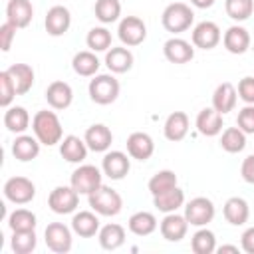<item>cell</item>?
Here are the masks:
<instances>
[{
	"label": "cell",
	"mask_w": 254,
	"mask_h": 254,
	"mask_svg": "<svg viewBox=\"0 0 254 254\" xmlns=\"http://www.w3.org/2000/svg\"><path fill=\"white\" fill-rule=\"evenodd\" d=\"M222 214H224V218H226L228 224H232V226H242V224H246L248 218H250V206H248V202H246L242 196H230V198L224 202Z\"/></svg>",
	"instance_id": "26"
},
{
	"label": "cell",
	"mask_w": 254,
	"mask_h": 254,
	"mask_svg": "<svg viewBox=\"0 0 254 254\" xmlns=\"http://www.w3.org/2000/svg\"><path fill=\"white\" fill-rule=\"evenodd\" d=\"M36 224H38V218L28 208H16L8 216V226H10L12 232H16V230H36Z\"/></svg>",
	"instance_id": "40"
},
{
	"label": "cell",
	"mask_w": 254,
	"mask_h": 254,
	"mask_svg": "<svg viewBox=\"0 0 254 254\" xmlns=\"http://www.w3.org/2000/svg\"><path fill=\"white\" fill-rule=\"evenodd\" d=\"M240 177L244 179V183L254 185V153L248 155V157L242 161V165H240Z\"/></svg>",
	"instance_id": "47"
},
{
	"label": "cell",
	"mask_w": 254,
	"mask_h": 254,
	"mask_svg": "<svg viewBox=\"0 0 254 254\" xmlns=\"http://www.w3.org/2000/svg\"><path fill=\"white\" fill-rule=\"evenodd\" d=\"M97 240H99V246L103 250H117L125 244V228L117 222H109V224L99 228Z\"/></svg>",
	"instance_id": "29"
},
{
	"label": "cell",
	"mask_w": 254,
	"mask_h": 254,
	"mask_svg": "<svg viewBox=\"0 0 254 254\" xmlns=\"http://www.w3.org/2000/svg\"><path fill=\"white\" fill-rule=\"evenodd\" d=\"M153 204H155L157 210H161L165 214L167 212H177L185 204V190L175 187V189H169V190H165L161 194H155L153 196Z\"/></svg>",
	"instance_id": "33"
},
{
	"label": "cell",
	"mask_w": 254,
	"mask_h": 254,
	"mask_svg": "<svg viewBox=\"0 0 254 254\" xmlns=\"http://www.w3.org/2000/svg\"><path fill=\"white\" fill-rule=\"evenodd\" d=\"M85 44L91 52H107L111 48V32L105 26H95L87 32Z\"/></svg>",
	"instance_id": "41"
},
{
	"label": "cell",
	"mask_w": 254,
	"mask_h": 254,
	"mask_svg": "<svg viewBox=\"0 0 254 254\" xmlns=\"http://www.w3.org/2000/svg\"><path fill=\"white\" fill-rule=\"evenodd\" d=\"M103 171H99L95 165H79L71 177H69V185L79 192V194H91L93 190H97L103 185Z\"/></svg>",
	"instance_id": "5"
},
{
	"label": "cell",
	"mask_w": 254,
	"mask_h": 254,
	"mask_svg": "<svg viewBox=\"0 0 254 254\" xmlns=\"http://www.w3.org/2000/svg\"><path fill=\"white\" fill-rule=\"evenodd\" d=\"M163 54L171 64H189L194 58V48L183 38H169L163 44Z\"/></svg>",
	"instance_id": "18"
},
{
	"label": "cell",
	"mask_w": 254,
	"mask_h": 254,
	"mask_svg": "<svg viewBox=\"0 0 254 254\" xmlns=\"http://www.w3.org/2000/svg\"><path fill=\"white\" fill-rule=\"evenodd\" d=\"M117 36H119L123 46L135 48V46H141L147 40V26L139 16H125V18L119 20Z\"/></svg>",
	"instance_id": "6"
},
{
	"label": "cell",
	"mask_w": 254,
	"mask_h": 254,
	"mask_svg": "<svg viewBox=\"0 0 254 254\" xmlns=\"http://www.w3.org/2000/svg\"><path fill=\"white\" fill-rule=\"evenodd\" d=\"M32 131L38 137V141L46 147L58 145L64 139V127L60 117L48 109H42L32 117Z\"/></svg>",
	"instance_id": "1"
},
{
	"label": "cell",
	"mask_w": 254,
	"mask_h": 254,
	"mask_svg": "<svg viewBox=\"0 0 254 254\" xmlns=\"http://www.w3.org/2000/svg\"><path fill=\"white\" fill-rule=\"evenodd\" d=\"M214 2H216V0H190V4H192L194 8H200V10H206V8H210Z\"/></svg>",
	"instance_id": "49"
},
{
	"label": "cell",
	"mask_w": 254,
	"mask_h": 254,
	"mask_svg": "<svg viewBox=\"0 0 254 254\" xmlns=\"http://www.w3.org/2000/svg\"><path fill=\"white\" fill-rule=\"evenodd\" d=\"M87 200H89L91 210H95L99 216H117L123 208L121 194L115 189L105 187V185H101L97 190L87 194Z\"/></svg>",
	"instance_id": "4"
},
{
	"label": "cell",
	"mask_w": 254,
	"mask_h": 254,
	"mask_svg": "<svg viewBox=\"0 0 254 254\" xmlns=\"http://www.w3.org/2000/svg\"><path fill=\"white\" fill-rule=\"evenodd\" d=\"M240 248L246 254H254V226H248L240 236Z\"/></svg>",
	"instance_id": "48"
},
{
	"label": "cell",
	"mask_w": 254,
	"mask_h": 254,
	"mask_svg": "<svg viewBox=\"0 0 254 254\" xmlns=\"http://www.w3.org/2000/svg\"><path fill=\"white\" fill-rule=\"evenodd\" d=\"M224 10L234 22H244L254 12V0H224Z\"/></svg>",
	"instance_id": "42"
},
{
	"label": "cell",
	"mask_w": 254,
	"mask_h": 254,
	"mask_svg": "<svg viewBox=\"0 0 254 254\" xmlns=\"http://www.w3.org/2000/svg\"><path fill=\"white\" fill-rule=\"evenodd\" d=\"M34 20V6L30 0H8L6 4V22L12 26L26 28Z\"/></svg>",
	"instance_id": "17"
},
{
	"label": "cell",
	"mask_w": 254,
	"mask_h": 254,
	"mask_svg": "<svg viewBox=\"0 0 254 254\" xmlns=\"http://www.w3.org/2000/svg\"><path fill=\"white\" fill-rule=\"evenodd\" d=\"M16 26H12L10 22H4L2 26H0V50L2 52H8L10 48H12V42H14V38H16Z\"/></svg>",
	"instance_id": "46"
},
{
	"label": "cell",
	"mask_w": 254,
	"mask_h": 254,
	"mask_svg": "<svg viewBox=\"0 0 254 254\" xmlns=\"http://www.w3.org/2000/svg\"><path fill=\"white\" fill-rule=\"evenodd\" d=\"M4 196L14 204H28L36 196V185L28 177H10L4 183Z\"/></svg>",
	"instance_id": "9"
},
{
	"label": "cell",
	"mask_w": 254,
	"mask_h": 254,
	"mask_svg": "<svg viewBox=\"0 0 254 254\" xmlns=\"http://www.w3.org/2000/svg\"><path fill=\"white\" fill-rule=\"evenodd\" d=\"M44 26H46V32L50 36H54V38L64 36L69 30V26H71V12L65 6L56 4V6H52L48 10L46 20H44Z\"/></svg>",
	"instance_id": "14"
},
{
	"label": "cell",
	"mask_w": 254,
	"mask_h": 254,
	"mask_svg": "<svg viewBox=\"0 0 254 254\" xmlns=\"http://www.w3.org/2000/svg\"><path fill=\"white\" fill-rule=\"evenodd\" d=\"M40 141H38V137L34 135H24V133H20L16 139H14V143H12V155H14V159H18V161H22V163H28V161H34L38 155H40Z\"/></svg>",
	"instance_id": "25"
},
{
	"label": "cell",
	"mask_w": 254,
	"mask_h": 254,
	"mask_svg": "<svg viewBox=\"0 0 254 254\" xmlns=\"http://www.w3.org/2000/svg\"><path fill=\"white\" fill-rule=\"evenodd\" d=\"M71 228L65 226L64 222H50L44 230V240H46V246L56 252V254H65L71 250Z\"/></svg>",
	"instance_id": "10"
},
{
	"label": "cell",
	"mask_w": 254,
	"mask_h": 254,
	"mask_svg": "<svg viewBox=\"0 0 254 254\" xmlns=\"http://www.w3.org/2000/svg\"><path fill=\"white\" fill-rule=\"evenodd\" d=\"M46 101H48V105L52 109H58V111L67 109L71 105V101H73V89H71V85L67 81H62V79L52 81L48 85V89H46Z\"/></svg>",
	"instance_id": "16"
},
{
	"label": "cell",
	"mask_w": 254,
	"mask_h": 254,
	"mask_svg": "<svg viewBox=\"0 0 254 254\" xmlns=\"http://www.w3.org/2000/svg\"><path fill=\"white\" fill-rule=\"evenodd\" d=\"M236 125H238L246 135H254V105H244V107L238 111Z\"/></svg>",
	"instance_id": "44"
},
{
	"label": "cell",
	"mask_w": 254,
	"mask_h": 254,
	"mask_svg": "<svg viewBox=\"0 0 254 254\" xmlns=\"http://www.w3.org/2000/svg\"><path fill=\"white\" fill-rule=\"evenodd\" d=\"M192 20H194V12L189 4L185 2H173L169 4L163 14H161V24L167 32L171 34H181V32H187L190 26H192Z\"/></svg>",
	"instance_id": "2"
},
{
	"label": "cell",
	"mask_w": 254,
	"mask_h": 254,
	"mask_svg": "<svg viewBox=\"0 0 254 254\" xmlns=\"http://www.w3.org/2000/svg\"><path fill=\"white\" fill-rule=\"evenodd\" d=\"M238 97L246 103V105H254V77L252 75H246L238 81Z\"/></svg>",
	"instance_id": "45"
},
{
	"label": "cell",
	"mask_w": 254,
	"mask_h": 254,
	"mask_svg": "<svg viewBox=\"0 0 254 254\" xmlns=\"http://www.w3.org/2000/svg\"><path fill=\"white\" fill-rule=\"evenodd\" d=\"M119 81L115 79L113 73H97L87 85L89 99L97 105H109L119 97Z\"/></svg>",
	"instance_id": "3"
},
{
	"label": "cell",
	"mask_w": 254,
	"mask_h": 254,
	"mask_svg": "<svg viewBox=\"0 0 254 254\" xmlns=\"http://www.w3.org/2000/svg\"><path fill=\"white\" fill-rule=\"evenodd\" d=\"M38 246L36 230H16L10 238V248L16 254H32Z\"/></svg>",
	"instance_id": "38"
},
{
	"label": "cell",
	"mask_w": 254,
	"mask_h": 254,
	"mask_svg": "<svg viewBox=\"0 0 254 254\" xmlns=\"http://www.w3.org/2000/svg\"><path fill=\"white\" fill-rule=\"evenodd\" d=\"M8 73L16 85L18 95H26L34 85V69L28 64H12L8 67Z\"/></svg>",
	"instance_id": "34"
},
{
	"label": "cell",
	"mask_w": 254,
	"mask_h": 254,
	"mask_svg": "<svg viewBox=\"0 0 254 254\" xmlns=\"http://www.w3.org/2000/svg\"><path fill=\"white\" fill-rule=\"evenodd\" d=\"M89 151H95V153H105L109 151L111 143H113V133L107 125L103 123H95L91 127L85 129V135H83Z\"/></svg>",
	"instance_id": "22"
},
{
	"label": "cell",
	"mask_w": 254,
	"mask_h": 254,
	"mask_svg": "<svg viewBox=\"0 0 254 254\" xmlns=\"http://www.w3.org/2000/svg\"><path fill=\"white\" fill-rule=\"evenodd\" d=\"M159 230L167 242H181L189 232V220L185 218V214L167 212L159 222Z\"/></svg>",
	"instance_id": "13"
},
{
	"label": "cell",
	"mask_w": 254,
	"mask_h": 254,
	"mask_svg": "<svg viewBox=\"0 0 254 254\" xmlns=\"http://www.w3.org/2000/svg\"><path fill=\"white\" fill-rule=\"evenodd\" d=\"M127 153L131 159H137V161H147L153 157L155 153V141L149 133H143V131H135L127 137Z\"/></svg>",
	"instance_id": "15"
},
{
	"label": "cell",
	"mask_w": 254,
	"mask_h": 254,
	"mask_svg": "<svg viewBox=\"0 0 254 254\" xmlns=\"http://www.w3.org/2000/svg\"><path fill=\"white\" fill-rule=\"evenodd\" d=\"M175 187H179V179H177L175 171H171V169L157 171V173L149 179V183H147V189H149V192H151L153 196H155V194H161V192H165V190H169V189H175Z\"/></svg>",
	"instance_id": "35"
},
{
	"label": "cell",
	"mask_w": 254,
	"mask_h": 254,
	"mask_svg": "<svg viewBox=\"0 0 254 254\" xmlns=\"http://www.w3.org/2000/svg\"><path fill=\"white\" fill-rule=\"evenodd\" d=\"M133 62H135V58H133V54H131V50L127 46H117V48L111 46L105 52V65H107V69L111 73L129 71L133 67Z\"/></svg>",
	"instance_id": "24"
},
{
	"label": "cell",
	"mask_w": 254,
	"mask_h": 254,
	"mask_svg": "<svg viewBox=\"0 0 254 254\" xmlns=\"http://www.w3.org/2000/svg\"><path fill=\"white\" fill-rule=\"evenodd\" d=\"M190 250L194 254H212L216 252V236L212 230L200 226L192 236H190Z\"/></svg>",
	"instance_id": "36"
},
{
	"label": "cell",
	"mask_w": 254,
	"mask_h": 254,
	"mask_svg": "<svg viewBox=\"0 0 254 254\" xmlns=\"http://www.w3.org/2000/svg\"><path fill=\"white\" fill-rule=\"evenodd\" d=\"M79 204V192L69 185H60L48 194V206L56 214H71Z\"/></svg>",
	"instance_id": "7"
},
{
	"label": "cell",
	"mask_w": 254,
	"mask_h": 254,
	"mask_svg": "<svg viewBox=\"0 0 254 254\" xmlns=\"http://www.w3.org/2000/svg\"><path fill=\"white\" fill-rule=\"evenodd\" d=\"M189 127H190L189 115H187L185 111H173V113L165 119V125H163L165 139L171 141V143H179V141H183V139L187 137Z\"/></svg>",
	"instance_id": "21"
},
{
	"label": "cell",
	"mask_w": 254,
	"mask_h": 254,
	"mask_svg": "<svg viewBox=\"0 0 254 254\" xmlns=\"http://www.w3.org/2000/svg\"><path fill=\"white\" fill-rule=\"evenodd\" d=\"M131 169V159L129 153L123 151H105L103 159H101V171L105 177H109L111 181H121Z\"/></svg>",
	"instance_id": "11"
},
{
	"label": "cell",
	"mask_w": 254,
	"mask_h": 254,
	"mask_svg": "<svg viewBox=\"0 0 254 254\" xmlns=\"http://www.w3.org/2000/svg\"><path fill=\"white\" fill-rule=\"evenodd\" d=\"M216 214L214 202L206 196H194L185 204V218L189 220L190 226H206L208 222H212Z\"/></svg>",
	"instance_id": "8"
},
{
	"label": "cell",
	"mask_w": 254,
	"mask_h": 254,
	"mask_svg": "<svg viewBox=\"0 0 254 254\" xmlns=\"http://www.w3.org/2000/svg\"><path fill=\"white\" fill-rule=\"evenodd\" d=\"M30 121H32L30 119V113L22 105H10L4 111V127L10 133H16V135L24 133L30 127Z\"/></svg>",
	"instance_id": "30"
},
{
	"label": "cell",
	"mask_w": 254,
	"mask_h": 254,
	"mask_svg": "<svg viewBox=\"0 0 254 254\" xmlns=\"http://www.w3.org/2000/svg\"><path fill=\"white\" fill-rule=\"evenodd\" d=\"M216 252H234V254H238V246H230V244H224V246H220V248H216Z\"/></svg>",
	"instance_id": "50"
},
{
	"label": "cell",
	"mask_w": 254,
	"mask_h": 254,
	"mask_svg": "<svg viewBox=\"0 0 254 254\" xmlns=\"http://www.w3.org/2000/svg\"><path fill=\"white\" fill-rule=\"evenodd\" d=\"M93 12L101 24H113L121 16V2L119 0H97L93 6Z\"/></svg>",
	"instance_id": "39"
},
{
	"label": "cell",
	"mask_w": 254,
	"mask_h": 254,
	"mask_svg": "<svg viewBox=\"0 0 254 254\" xmlns=\"http://www.w3.org/2000/svg\"><path fill=\"white\" fill-rule=\"evenodd\" d=\"M190 40H192V46H194V48L212 50V48H216V46L220 44L222 34H220L218 24H214V22H210V20H204V22H198V24L192 28Z\"/></svg>",
	"instance_id": "12"
},
{
	"label": "cell",
	"mask_w": 254,
	"mask_h": 254,
	"mask_svg": "<svg viewBox=\"0 0 254 254\" xmlns=\"http://www.w3.org/2000/svg\"><path fill=\"white\" fill-rule=\"evenodd\" d=\"M16 95H18V93H16V85H14V81H12L10 73H8V69L0 71V105H2L4 109L10 107Z\"/></svg>",
	"instance_id": "43"
},
{
	"label": "cell",
	"mask_w": 254,
	"mask_h": 254,
	"mask_svg": "<svg viewBox=\"0 0 254 254\" xmlns=\"http://www.w3.org/2000/svg\"><path fill=\"white\" fill-rule=\"evenodd\" d=\"M222 46H224L226 52H230L234 56L246 54L248 48H250V34H248V30L238 26V24L230 26L224 32V36H222Z\"/></svg>",
	"instance_id": "19"
},
{
	"label": "cell",
	"mask_w": 254,
	"mask_h": 254,
	"mask_svg": "<svg viewBox=\"0 0 254 254\" xmlns=\"http://www.w3.org/2000/svg\"><path fill=\"white\" fill-rule=\"evenodd\" d=\"M194 127L204 137H216L222 133V113H218L214 107H204L198 111Z\"/></svg>",
	"instance_id": "20"
},
{
	"label": "cell",
	"mask_w": 254,
	"mask_h": 254,
	"mask_svg": "<svg viewBox=\"0 0 254 254\" xmlns=\"http://www.w3.org/2000/svg\"><path fill=\"white\" fill-rule=\"evenodd\" d=\"M87 143L85 139H79L77 135H65L62 141H60V155L67 161V163H83L87 159Z\"/></svg>",
	"instance_id": "23"
},
{
	"label": "cell",
	"mask_w": 254,
	"mask_h": 254,
	"mask_svg": "<svg viewBox=\"0 0 254 254\" xmlns=\"http://www.w3.org/2000/svg\"><path fill=\"white\" fill-rule=\"evenodd\" d=\"M71 230L73 234L81 236V238H91L99 232V218L97 212L93 210H79L73 214L71 218Z\"/></svg>",
	"instance_id": "27"
},
{
	"label": "cell",
	"mask_w": 254,
	"mask_h": 254,
	"mask_svg": "<svg viewBox=\"0 0 254 254\" xmlns=\"http://www.w3.org/2000/svg\"><path fill=\"white\" fill-rule=\"evenodd\" d=\"M99 65H101V62H99V58L95 56V52H91V50L77 52V54L73 56V60H71L73 71H75L77 75H81V77H93V75H97Z\"/></svg>",
	"instance_id": "32"
},
{
	"label": "cell",
	"mask_w": 254,
	"mask_h": 254,
	"mask_svg": "<svg viewBox=\"0 0 254 254\" xmlns=\"http://www.w3.org/2000/svg\"><path fill=\"white\" fill-rule=\"evenodd\" d=\"M159 222H157V216L153 212H147V210H139V212H133L127 220V228L135 234V236H149L157 230Z\"/></svg>",
	"instance_id": "31"
},
{
	"label": "cell",
	"mask_w": 254,
	"mask_h": 254,
	"mask_svg": "<svg viewBox=\"0 0 254 254\" xmlns=\"http://www.w3.org/2000/svg\"><path fill=\"white\" fill-rule=\"evenodd\" d=\"M220 147L226 153H240L246 147V133L236 125V127H226L220 135Z\"/></svg>",
	"instance_id": "37"
},
{
	"label": "cell",
	"mask_w": 254,
	"mask_h": 254,
	"mask_svg": "<svg viewBox=\"0 0 254 254\" xmlns=\"http://www.w3.org/2000/svg\"><path fill=\"white\" fill-rule=\"evenodd\" d=\"M236 97H238L236 87L230 81H224V83L216 85V89L212 93V107L218 113L226 115V113H230L236 107Z\"/></svg>",
	"instance_id": "28"
}]
</instances>
